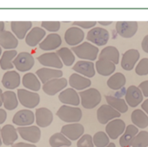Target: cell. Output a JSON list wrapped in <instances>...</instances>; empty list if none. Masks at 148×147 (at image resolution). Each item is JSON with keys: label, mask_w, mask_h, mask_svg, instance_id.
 I'll return each instance as SVG.
<instances>
[{"label": "cell", "mask_w": 148, "mask_h": 147, "mask_svg": "<svg viewBox=\"0 0 148 147\" xmlns=\"http://www.w3.org/2000/svg\"><path fill=\"white\" fill-rule=\"evenodd\" d=\"M71 50L79 58L83 59L84 60H89V61L95 60L99 53L98 46L89 42L81 43L76 46H73Z\"/></svg>", "instance_id": "1"}, {"label": "cell", "mask_w": 148, "mask_h": 147, "mask_svg": "<svg viewBox=\"0 0 148 147\" xmlns=\"http://www.w3.org/2000/svg\"><path fill=\"white\" fill-rule=\"evenodd\" d=\"M82 106L85 109H94L101 102L100 92L94 88L85 89L79 94Z\"/></svg>", "instance_id": "2"}, {"label": "cell", "mask_w": 148, "mask_h": 147, "mask_svg": "<svg viewBox=\"0 0 148 147\" xmlns=\"http://www.w3.org/2000/svg\"><path fill=\"white\" fill-rule=\"evenodd\" d=\"M57 116L64 122L79 123L82 118V110L78 107L63 105L57 111Z\"/></svg>", "instance_id": "3"}, {"label": "cell", "mask_w": 148, "mask_h": 147, "mask_svg": "<svg viewBox=\"0 0 148 147\" xmlns=\"http://www.w3.org/2000/svg\"><path fill=\"white\" fill-rule=\"evenodd\" d=\"M17 96L20 103L28 109L36 108V106H38L40 102V96L38 93L31 92L26 89H18Z\"/></svg>", "instance_id": "4"}, {"label": "cell", "mask_w": 148, "mask_h": 147, "mask_svg": "<svg viewBox=\"0 0 148 147\" xmlns=\"http://www.w3.org/2000/svg\"><path fill=\"white\" fill-rule=\"evenodd\" d=\"M34 62L35 60L33 56L28 52L19 53L12 60L13 66H15L17 70L20 72H26L31 70L34 66Z\"/></svg>", "instance_id": "5"}, {"label": "cell", "mask_w": 148, "mask_h": 147, "mask_svg": "<svg viewBox=\"0 0 148 147\" xmlns=\"http://www.w3.org/2000/svg\"><path fill=\"white\" fill-rule=\"evenodd\" d=\"M110 38V34L106 29H104L102 27H93L92 28L86 36V39L88 41L94 44V46H105Z\"/></svg>", "instance_id": "6"}, {"label": "cell", "mask_w": 148, "mask_h": 147, "mask_svg": "<svg viewBox=\"0 0 148 147\" xmlns=\"http://www.w3.org/2000/svg\"><path fill=\"white\" fill-rule=\"evenodd\" d=\"M121 114L108 104H104L97 110V118L101 124H106L110 121L120 117Z\"/></svg>", "instance_id": "7"}, {"label": "cell", "mask_w": 148, "mask_h": 147, "mask_svg": "<svg viewBox=\"0 0 148 147\" xmlns=\"http://www.w3.org/2000/svg\"><path fill=\"white\" fill-rule=\"evenodd\" d=\"M17 131L24 140L31 142L32 144L38 143L41 137V130L38 126L30 125V126L18 127L17 129Z\"/></svg>", "instance_id": "8"}, {"label": "cell", "mask_w": 148, "mask_h": 147, "mask_svg": "<svg viewBox=\"0 0 148 147\" xmlns=\"http://www.w3.org/2000/svg\"><path fill=\"white\" fill-rule=\"evenodd\" d=\"M85 128L82 124L79 123H72L64 125L61 128V133L66 137L70 141H74L79 139L84 135Z\"/></svg>", "instance_id": "9"}, {"label": "cell", "mask_w": 148, "mask_h": 147, "mask_svg": "<svg viewBox=\"0 0 148 147\" xmlns=\"http://www.w3.org/2000/svg\"><path fill=\"white\" fill-rule=\"evenodd\" d=\"M138 31L136 21H119L116 24V32L122 38H132Z\"/></svg>", "instance_id": "10"}, {"label": "cell", "mask_w": 148, "mask_h": 147, "mask_svg": "<svg viewBox=\"0 0 148 147\" xmlns=\"http://www.w3.org/2000/svg\"><path fill=\"white\" fill-rule=\"evenodd\" d=\"M85 39L84 31L77 26H71L66 30L64 33V40L65 42L72 46L79 45Z\"/></svg>", "instance_id": "11"}, {"label": "cell", "mask_w": 148, "mask_h": 147, "mask_svg": "<svg viewBox=\"0 0 148 147\" xmlns=\"http://www.w3.org/2000/svg\"><path fill=\"white\" fill-rule=\"evenodd\" d=\"M125 127V123L123 120L116 118L106 123V131L109 138L117 139L119 136H121L124 133Z\"/></svg>", "instance_id": "12"}, {"label": "cell", "mask_w": 148, "mask_h": 147, "mask_svg": "<svg viewBox=\"0 0 148 147\" xmlns=\"http://www.w3.org/2000/svg\"><path fill=\"white\" fill-rule=\"evenodd\" d=\"M67 83L65 78L52 79L43 85V90L48 96H55L57 93L61 92L67 86Z\"/></svg>", "instance_id": "13"}, {"label": "cell", "mask_w": 148, "mask_h": 147, "mask_svg": "<svg viewBox=\"0 0 148 147\" xmlns=\"http://www.w3.org/2000/svg\"><path fill=\"white\" fill-rule=\"evenodd\" d=\"M40 64L46 67H53L54 69H60L63 67V63L58 54L54 52L45 53L38 57Z\"/></svg>", "instance_id": "14"}, {"label": "cell", "mask_w": 148, "mask_h": 147, "mask_svg": "<svg viewBox=\"0 0 148 147\" xmlns=\"http://www.w3.org/2000/svg\"><path fill=\"white\" fill-rule=\"evenodd\" d=\"M35 121V115L30 110H21L18 111L13 118L12 122L18 126L24 127V126H30Z\"/></svg>", "instance_id": "15"}, {"label": "cell", "mask_w": 148, "mask_h": 147, "mask_svg": "<svg viewBox=\"0 0 148 147\" xmlns=\"http://www.w3.org/2000/svg\"><path fill=\"white\" fill-rule=\"evenodd\" d=\"M73 70L79 75L86 78H92L95 76V65L92 61L79 60L73 66Z\"/></svg>", "instance_id": "16"}, {"label": "cell", "mask_w": 148, "mask_h": 147, "mask_svg": "<svg viewBox=\"0 0 148 147\" xmlns=\"http://www.w3.org/2000/svg\"><path fill=\"white\" fill-rule=\"evenodd\" d=\"M140 57L139 52L137 49H129L123 53L121 60V67L126 71L133 69L135 64Z\"/></svg>", "instance_id": "17"}, {"label": "cell", "mask_w": 148, "mask_h": 147, "mask_svg": "<svg viewBox=\"0 0 148 147\" xmlns=\"http://www.w3.org/2000/svg\"><path fill=\"white\" fill-rule=\"evenodd\" d=\"M125 103L130 107L135 108L143 102V95L140 89L136 86H130L125 92Z\"/></svg>", "instance_id": "18"}, {"label": "cell", "mask_w": 148, "mask_h": 147, "mask_svg": "<svg viewBox=\"0 0 148 147\" xmlns=\"http://www.w3.org/2000/svg\"><path fill=\"white\" fill-rule=\"evenodd\" d=\"M58 99L63 104L65 105L79 106V104L80 103V98L78 92L71 88L66 89L60 92Z\"/></svg>", "instance_id": "19"}, {"label": "cell", "mask_w": 148, "mask_h": 147, "mask_svg": "<svg viewBox=\"0 0 148 147\" xmlns=\"http://www.w3.org/2000/svg\"><path fill=\"white\" fill-rule=\"evenodd\" d=\"M36 76L40 79L41 83H43V84H45L52 79L61 78L63 76V72L59 69H54V68H50V67H42L36 72Z\"/></svg>", "instance_id": "20"}, {"label": "cell", "mask_w": 148, "mask_h": 147, "mask_svg": "<svg viewBox=\"0 0 148 147\" xmlns=\"http://www.w3.org/2000/svg\"><path fill=\"white\" fill-rule=\"evenodd\" d=\"M36 123L38 127L45 128L48 127L53 120L52 112L47 108H39L36 110L35 112Z\"/></svg>", "instance_id": "21"}, {"label": "cell", "mask_w": 148, "mask_h": 147, "mask_svg": "<svg viewBox=\"0 0 148 147\" xmlns=\"http://www.w3.org/2000/svg\"><path fill=\"white\" fill-rule=\"evenodd\" d=\"M69 84L71 89L75 90H85L91 86L92 82L89 78L82 76L77 73H74L71 75L69 78Z\"/></svg>", "instance_id": "22"}, {"label": "cell", "mask_w": 148, "mask_h": 147, "mask_svg": "<svg viewBox=\"0 0 148 147\" xmlns=\"http://www.w3.org/2000/svg\"><path fill=\"white\" fill-rule=\"evenodd\" d=\"M45 36V30H44L42 27L36 26L31 29V31L26 34L25 43L29 46L34 47L42 41Z\"/></svg>", "instance_id": "23"}, {"label": "cell", "mask_w": 148, "mask_h": 147, "mask_svg": "<svg viewBox=\"0 0 148 147\" xmlns=\"http://www.w3.org/2000/svg\"><path fill=\"white\" fill-rule=\"evenodd\" d=\"M32 23L31 21H12L11 28L15 37L20 40L25 38L29 30L32 28Z\"/></svg>", "instance_id": "24"}, {"label": "cell", "mask_w": 148, "mask_h": 147, "mask_svg": "<svg viewBox=\"0 0 148 147\" xmlns=\"http://www.w3.org/2000/svg\"><path fill=\"white\" fill-rule=\"evenodd\" d=\"M62 43V39L58 33H51L45 37V39L39 43V47L45 51L55 50L60 46Z\"/></svg>", "instance_id": "25"}, {"label": "cell", "mask_w": 148, "mask_h": 147, "mask_svg": "<svg viewBox=\"0 0 148 147\" xmlns=\"http://www.w3.org/2000/svg\"><path fill=\"white\" fill-rule=\"evenodd\" d=\"M21 78L17 71H7L2 78V84L7 89H14L20 85Z\"/></svg>", "instance_id": "26"}, {"label": "cell", "mask_w": 148, "mask_h": 147, "mask_svg": "<svg viewBox=\"0 0 148 147\" xmlns=\"http://www.w3.org/2000/svg\"><path fill=\"white\" fill-rule=\"evenodd\" d=\"M18 45V40L12 33L5 30L0 33V46L1 47L6 50H11L15 49Z\"/></svg>", "instance_id": "27"}, {"label": "cell", "mask_w": 148, "mask_h": 147, "mask_svg": "<svg viewBox=\"0 0 148 147\" xmlns=\"http://www.w3.org/2000/svg\"><path fill=\"white\" fill-rule=\"evenodd\" d=\"M2 142L5 145H12L18 139V131L12 124H6L1 129Z\"/></svg>", "instance_id": "28"}, {"label": "cell", "mask_w": 148, "mask_h": 147, "mask_svg": "<svg viewBox=\"0 0 148 147\" xmlns=\"http://www.w3.org/2000/svg\"><path fill=\"white\" fill-rule=\"evenodd\" d=\"M138 133V129L133 125L129 124L125 127V130L124 133L121 135L119 138V144L121 147H131L132 142L134 138V137Z\"/></svg>", "instance_id": "29"}, {"label": "cell", "mask_w": 148, "mask_h": 147, "mask_svg": "<svg viewBox=\"0 0 148 147\" xmlns=\"http://www.w3.org/2000/svg\"><path fill=\"white\" fill-rule=\"evenodd\" d=\"M99 60H106L112 62L117 65L119 62V50L112 46H109L105 47L99 53Z\"/></svg>", "instance_id": "30"}, {"label": "cell", "mask_w": 148, "mask_h": 147, "mask_svg": "<svg viewBox=\"0 0 148 147\" xmlns=\"http://www.w3.org/2000/svg\"><path fill=\"white\" fill-rule=\"evenodd\" d=\"M96 71L103 76H111L116 69V65L106 60H99L95 63Z\"/></svg>", "instance_id": "31"}, {"label": "cell", "mask_w": 148, "mask_h": 147, "mask_svg": "<svg viewBox=\"0 0 148 147\" xmlns=\"http://www.w3.org/2000/svg\"><path fill=\"white\" fill-rule=\"evenodd\" d=\"M23 85L29 90L37 92L41 88V83L37 76L33 73H27L23 76L22 79Z\"/></svg>", "instance_id": "32"}, {"label": "cell", "mask_w": 148, "mask_h": 147, "mask_svg": "<svg viewBox=\"0 0 148 147\" xmlns=\"http://www.w3.org/2000/svg\"><path fill=\"white\" fill-rule=\"evenodd\" d=\"M131 119L137 128L145 129L148 126V116L142 110H135L132 113Z\"/></svg>", "instance_id": "33"}, {"label": "cell", "mask_w": 148, "mask_h": 147, "mask_svg": "<svg viewBox=\"0 0 148 147\" xmlns=\"http://www.w3.org/2000/svg\"><path fill=\"white\" fill-rule=\"evenodd\" d=\"M2 102L4 107L8 110H15L18 105V96L13 91H5L2 94Z\"/></svg>", "instance_id": "34"}, {"label": "cell", "mask_w": 148, "mask_h": 147, "mask_svg": "<svg viewBox=\"0 0 148 147\" xmlns=\"http://www.w3.org/2000/svg\"><path fill=\"white\" fill-rule=\"evenodd\" d=\"M18 53L16 50H6L3 53L2 57L0 59V67L3 70L12 69L14 67L12 60L17 56Z\"/></svg>", "instance_id": "35"}, {"label": "cell", "mask_w": 148, "mask_h": 147, "mask_svg": "<svg viewBox=\"0 0 148 147\" xmlns=\"http://www.w3.org/2000/svg\"><path fill=\"white\" fill-rule=\"evenodd\" d=\"M126 83L125 76L122 73H116L112 75L107 81V86L113 90H119L125 87Z\"/></svg>", "instance_id": "36"}, {"label": "cell", "mask_w": 148, "mask_h": 147, "mask_svg": "<svg viewBox=\"0 0 148 147\" xmlns=\"http://www.w3.org/2000/svg\"><path fill=\"white\" fill-rule=\"evenodd\" d=\"M106 102L108 105H110L112 108L121 113H125L128 110V105L126 104L125 101L122 98H117L112 96H106Z\"/></svg>", "instance_id": "37"}, {"label": "cell", "mask_w": 148, "mask_h": 147, "mask_svg": "<svg viewBox=\"0 0 148 147\" xmlns=\"http://www.w3.org/2000/svg\"><path fill=\"white\" fill-rule=\"evenodd\" d=\"M56 53L61 60L63 65L70 67L74 63V61H75V56H74V53L68 47H62L59 50H58V52Z\"/></svg>", "instance_id": "38"}, {"label": "cell", "mask_w": 148, "mask_h": 147, "mask_svg": "<svg viewBox=\"0 0 148 147\" xmlns=\"http://www.w3.org/2000/svg\"><path fill=\"white\" fill-rule=\"evenodd\" d=\"M49 143L51 147H64V146H71V141H70L61 132L53 134L50 137Z\"/></svg>", "instance_id": "39"}, {"label": "cell", "mask_w": 148, "mask_h": 147, "mask_svg": "<svg viewBox=\"0 0 148 147\" xmlns=\"http://www.w3.org/2000/svg\"><path fill=\"white\" fill-rule=\"evenodd\" d=\"M132 147H148V131H139L133 138Z\"/></svg>", "instance_id": "40"}, {"label": "cell", "mask_w": 148, "mask_h": 147, "mask_svg": "<svg viewBox=\"0 0 148 147\" xmlns=\"http://www.w3.org/2000/svg\"><path fill=\"white\" fill-rule=\"evenodd\" d=\"M92 141H93V144L96 147H106L110 143L109 137L104 131H99V132H97L93 136Z\"/></svg>", "instance_id": "41"}, {"label": "cell", "mask_w": 148, "mask_h": 147, "mask_svg": "<svg viewBox=\"0 0 148 147\" xmlns=\"http://www.w3.org/2000/svg\"><path fill=\"white\" fill-rule=\"evenodd\" d=\"M135 72L138 76H140L148 75V58H144L140 60L135 68Z\"/></svg>", "instance_id": "42"}, {"label": "cell", "mask_w": 148, "mask_h": 147, "mask_svg": "<svg viewBox=\"0 0 148 147\" xmlns=\"http://www.w3.org/2000/svg\"><path fill=\"white\" fill-rule=\"evenodd\" d=\"M77 147H94L92 137L89 134H84L79 138Z\"/></svg>", "instance_id": "43"}, {"label": "cell", "mask_w": 148, "mask_h": 147, "mask_svg": "<svg viewBox=\"0 0 148 147\" xmlns=\"http://www.w3.org/2000/svg\"><path fill=\"white\" fill-rule=\"evenodd\" d=\"M41 26L44 30L45 29L49 32H52L53 33L60 29V22L58 21H43Z\"/></svg>", "instance_id": "44"}, {"label": "cell", "mask_w": 148, "mask_h": 147, "mask_svg": "<svg viewBox=\"0 0 148 147\" xmlns=\"http://www.w3.org/2000/svg\"><path fill=\"white\" fill-rule=\"evenodd\" d=\"M96 24V21H75L73 22V26H77L83 29H90L95 27Z\"/></svg>", "instance_id": "45"}, {"label": "cell", "mask_w": 148, "mask_h": 147, "mask_svg": "<svg viewBox=\"0 0 148 147\" xmlns=\"http://www.w3.org/2000/svg\"><path fill=\"white\" fill-rule=\"evenodd\" d=\"M138 88L140 89V91H141L143 96L148 97V81H144V82H142V83L139 84V86H138Z\"/></svg>", "instance_id": "46"}, {"label": "cell", "mask_w": 148, "mask_h": 147, "mask_svg": "<svg viewBox=\"0 0 148 147\" xmlns=\"http://www.w3.org/2000/svg\"><path fill=\"white\" fill-rule=\"evenodd\" d=\"M141 47L144 52L148 53V35L145 36V38L143 39L142 43H141Z\"/></svg>", "instance_id": "47"}, {"label": "cell", "mask_w": 148, "mask_h": 147, "mask_svg": "<svg viewBox=\"0 0 148 147\" xmlns=\"http://www.w3.org/2000/svg\"><path fill=\"white\" fill-rule=\"evenodd\" d=\"M12 147H37L33 144H28V143H16L12 145Z\"/></svg>", "instance_id": "48"}, {"label": "cell", "mask_w": 148, "mask_h": 147, "mask_svg": "<svg viewBox=\"0 0 148 147\" xmlns=\"http://www.w3.org/2000/svg\"><path fill=\"white\" fill-rule=\"evenodd\" d=\"M7 118V113L5 110H2L0 109V124L1 123H4L5 121L6 120Z\"/></svg>", "instance_id": "49"}, {"label": "cell", "mask_w": 148, "mask_h": 147, "mask_svg": "<svg viewBox=\"0 0 148 147\" xmlns=\"http://www.w3.org/2000/svg\"><path fill=\"white\" fill-rule=\"evenodd\" d=\"M125 92H126V89L125 87L121 88L120 89H119L118 92H116L115 94V97L117 98H122L125 95Z\"/></svg>", "instance_id": "50"}, {"label": "cell", "mask_w": 148, "mask_h": 147, "mask_svg": "<svg viewBox=\"0 0 148 147\" xmlns=\"http://www.w3.org/2000/svg\"><path fill=\"white\" fill-rule=\"evenodd\" d=\"M141 108H142L143 111L148 116V99H146L145 101H144V103H142Z\"/></svg>", "instance_id": "51"}, {"label": "cell", "mask_w": 148, "mask_h": 147, "mask_svg": "<svg viewBox=\"0 0 148 147\" xmlns=\"http://www.w3.org/2000/svg\"><path fill=\"white\" fill-rule=\"evenodd\" d=\"M112 23V21H99V24H100L101 26H109Z\"/></svg>", "instance_id": "52"}, {"label": "cell", "mask_w": 148, "mask_h": 147, "mask_svg": "<svg viewBox=\"0 0 148 147\" xmlns=\"http://www.w3.org/2000/svg\"><path fill=\"white\" fill-rule=\"evenodd\" d=\"M5 30V23L3 21H0V33Z\"/></svg>", "instance_id": "53"}, {"label": "cell", "mask_w": 148, "mask_h": 147, "mask_svg": "<svg viewBox=\"0 0 148 147\" xmlns=\"http://www.w3.org/2000/svg\"><path fill=\"white\" fill-rule=\"evenodd\" d=\"M2 94H3V91L2 89H0V107L3 105V102H2Z\"/></svg>", "instance_id": "54"}, {"label": "cell", "mask_w": 148, "mask_h": 147, "mask_svg": "<svg viewBox=\"0 0 148 147\" xmlns=\"http://www.w3.org/2000/svg\"><path fill=\"white\" fill-rule=\"evenodd\" d=\"M106 147H116V145H115L114 143H109Z\"/></svg>", "instance_id": "55"}, {"label": "cell", "mask_w": 148, "mask_h": 147, "mask_svg": "<svg viewBox=\"0 0 148 147\" xmlns=\"http://www.w3.org/2000/svg\"><path fill=\"white\" fill-rule=\"evenodd\" d=\"M2 139H1V128H0V146L2 145Z\"/></svg>", "instance_id": "56"}, {"label": "cell", "mask_w": 148, "mask_h": 147, "mask_svg": "<svg viewBox=\"0 0 148 147\" xmlns=\"http://www.w3.org/2000/svg\"><path fill=\"white\" fill-rule=\"evenodd\" d=\"M1 53H2V47L0 46V56H1Z\"/></svg>", "instance_id": "57"}, {"label": "cell", "mask_w": 148, "mask_h": 147, "mask_svg": "<svg viewBox=\"0 0 148 147\" xmlns=\"http://www.w3.org/2000/svg\"><path fill=\"white\" fill-rule=\"evenodd\" d=\"M64 147H71V146H64Z\"/></svg>", "instance_id": "58"}]
</instances>
